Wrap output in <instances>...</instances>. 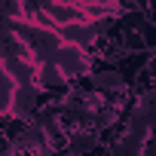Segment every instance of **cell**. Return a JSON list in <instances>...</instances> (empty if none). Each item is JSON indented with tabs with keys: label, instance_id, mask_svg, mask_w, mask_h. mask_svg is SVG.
<instances>
[{
	"label": "cell",
	"instance_id": "cell-1",
	"mask_svg": "<svg viewBox=\"0 0 156 156\" xmlns=\"http://www.w3.org/2000/svg\"><path fill=\"white\" fill-rule=\"evenodd\" d=\"M40 104H43V92L37 86H19L16 89V98H12V113L9 116H19V119L31 122L40 113Z\"/></svg>",
	"mask_w": 156,
	"mask_h": 156
},
{
	"label": "cell",
	"instance_id": "cell-2",
	"mask_svg": "<svg viewBox=\"0 0 156 156\" xmlns=\"http://www.w3.org/2000/svg\"><path fill=\"white\" fill-rule=\"evenodd\" d=\"M43 12L52 19L55 31L64 25H76V22H86V12L80 3H43Z\"/></svg>",
	"mask_w": 156,
	"mask_h": 156
}]
</instances>
